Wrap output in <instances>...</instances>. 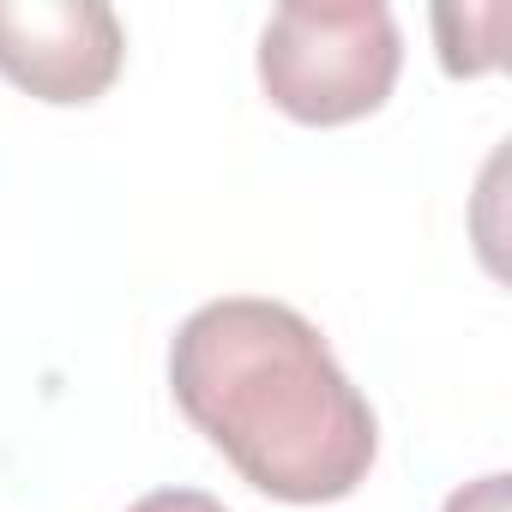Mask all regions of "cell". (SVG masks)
Instances as JSON below:
<instances>
[{"label":"cell","instance_id":"cell-6","mask_svg":"<svg viewBox=\"0 0 512 512\" xmlns=\"http://www.w3.org/2000/svg\"><path fill=\"white\" fill-rule=\"evenodd\" d=\"M127 512H229V506L217 494H205V488H157V494L133 500Z\"/></svg>","mask_w":512,"mask_h":512},{"label":"cell","instance_id":"cell-2","mask_svg":"<svg viewBox=\"0 0 512 512\" xmlns=\"http://www.w3.org/2000/svg\"><path fill=\"white\" fill-rule=\"evenodd\" d=\"M404 37L380 0H290L260 31V85L302 127H350L386 109Z\"/></svg>","mask_w":512,"mask_h":512},{"label":"cell","instance_id":"cell-4","mask_svg":"<svg viewBox=\"0 0 512 512\" xmlns=\"http://www.w3.org/2000/svg\"><path fill=\"white\" fill-rule=\"evenodd\" d=\"M500 31H506V7H434V37H440V67L452 79H482L500 67Z\"/></svg>","mask_w":512,"mask_h":512},{"label":"cell","instance_id":"cell-1","mask_svg":"<svg viewBox=\"0 0 512 512\" xmlns=\"http://www.w3.org/2000/svg\"><path fill=\"white\" fill-rule=\"evenodd\" d=\"M169 392L247 488L284 506L350 500L380 458L368 398L290 302L223 296L193 308L169 344Z\"/></svg>","mask_w":512,"mask_h":512},{"label":"cell","instance_id":"cell-5","mask_svg":"<svg viewBox=\"0 0 512 512\" xmlns=\"http://www.w3.org/2000/svg\"><path fill=\"white\" fill-rule=\"evenodd\" d=\"M440 512H512V494H506V476H500V470H488V476H476V482H464V488H452Z\"/></svg>","mask_w":512,"mask_h":512},{"label":"cell","instance_id":"cell-3","mask_svg":"<svg viewBox=\"0 0 512 512\" xmlns=\"http://www.w3.org/2000/svg\"><path fill=\"white\" fill-rule=\"evenodd\" d=\"M127 61V31L103 0H0V79L37 103H97Z\"/></svg>","mask_w":512,"mask_h":512}]
</instances>
